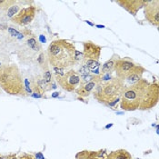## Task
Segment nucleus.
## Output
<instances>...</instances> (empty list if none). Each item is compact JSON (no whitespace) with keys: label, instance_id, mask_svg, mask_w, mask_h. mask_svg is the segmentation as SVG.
Segmentation results:
<instances>
[{"label":"nucleus","instance_id":"obj_19","mask_svg":"<svg viewBox=\"0 0 159 159\" xmlns=\"http://www.w3.org/2000/svg\"><path fill=\"white\" fill-rule=\"evenodd\" d=\"M78 75H80V76H85V75H89L90 74V69L86 66L85 65H82L80 67H79V69H78Z\"/></svg>","mask_w":159,"mask_h":159},{"label":"nucleus","instance_id":"obj_13","mask_svg":"<svg viewBox=\"0 0 159 159\" xmlns=\"http://www.w3.org/2000/svg\"><path fill=\"white\" fill-rule=\"evenodd\" d=\"M146 72V68L145 67H143L142 66H140V65H136L135 66V67L134 68V70H133V72L130 74L127 77H126V79H125V81L127 82V84L128 85H126V86H129V85H133V84H135L136 82H138L140 79H142L143 77V74Z\"/></svg>","mask_w":159,"mask_h":159},{"label":"nucleus","instance_id":"obj_16","mask_svg":"<svg viewBox=\"0 0 159 159\" xmlns=\"http://www.w3.org/2000/svg\"><path fill=\"white\" fill-rule=\"evenodd\" d=\"M25 2H21V1H16V3L11 6L7 10V12L5 13V18H9V19H11L13 18L16 15H17L18 13L20 12V10L23 8L22 7H23V4H24Z\"/></svg>","mask_w":159,"mask_h":159},{"label":"nucleus","instance_id":"obj_14","mask_svg":"<svg viewBox=\"0 0 159 159\" xmlns=\"http://www.w3.org/2000/svg\"><path fill=\"white\" fill-rule=\"evenodd\" d=\"M25 46L30 48L32 51L36 52V53H41V50H42V46L40 44V42L38 41L37 37H35V35L31 34L29 35L28 37L25 38Z\"/></svg>","mask_w":159,"mask_h":159},{"label":"nucleus","instance_id":"obj_26","mask_svg":"<svg viewBox=\"0 0 159 159\" xmlns=\"http://www.w3.org/2000/svg\"><path fill=\"white\" fill-rule=\"evenodd\" d=\"M0 159H7V156H2V155H0Z\"/></svg>","mask_w":159,"mask_h":159},{"label":"nucleus","instance_id":"obj_4","mask_svg":"<svg viewBox=\"0 0 159 159\" xmlns=\"http://www.w3.org/2000/svg\"><path fill=\"white\" fill-rule=\"evenodd\" d=\"M125 86L121 79L113 77L108 81L99 82L93 91V96L98 102L107 106L114 100L121 98Z\"/></svg>","mask_w":159,"mask_h":159},{"label":"nucleus","instance_id":"obj_27","mask_svg":"<svg viewBox=\"0 0 159 159\" xmlns=\"http://www.w3.org/2000/svg\"><path fill=\"white\" fill-rule=\"evenodd\" d=\"M96 26L98 28H105V25H96Z\"/></svg>","mask_w":159,"mask_h":159},{"label":"nucleus","instance_id":"obj_5","mask_svg":"<svg viewBox=\"0 0 159 159\" xmlns=\"http://www.w3.org/2000/svg\"><path fill=\"white\" fill-rule=\"evenodd\" d=\"M56 80L63 90L66 92H73L75 91L76 87L80 85L81 76L76 71L71 69L67 72H65L63 75L56 76Z\"/></svg>","mask_w":159,"mask_h":159},{"label":"nucleus","instance_id":"obj_2","mask_svg":"<svg viewBox=\"0 0 159 159\" xmlns=\"http://www.w3.org/2000/svg\"><path fill=\"white\" fill-rule=\"evenodd\" d=\"M0 88L11 96L26 97L24 79L17 65L9 63L0 66Z\"/></svg>","mask_w":159,"mask_h":159},{"label":"nucleus","instance_id":"obj_12","mask_svg":"<svg viewBox=\"0 0 159 159\" xmlns=\"http://www.w3.org/2000/svg\"><path fill=\"white\" fill-rule=\"evenodd\" d=\"M107 154L103 151H88L84 150L76 154L75 159H107Z\"/></svg>","mask_w":159,"mask_h":159},{"label":"nucleus","instance_id":"obj_20","mask_svg":"<svg viewBox=\"0 0 159 159\" xmlns=\"http://www.w3.org/2000/svg\"><path fill=\"white\" fill-rule=\"evenodd\" d=\"M75 63L80 60H83V53H80L79 51L75 50Z\"/></svg>","mask_w":159,"mask_h":159},{"label":"nucleus","instance_id":"obj_17","mask_svg":"<svg viewBox=\"0 0 159 159\" xmlns=\"http://www.w3.org/2000/svg\"><path fill=\"white\" fill-rule=\"evenodd\" d=\"M119 58V57L117 55H113V57H111L109 60L104 63L101 69H100V74H106L111 73L112 71H114V67H115V64L116 61Z\"/></svg>","mask_w":159,"mask_h":159},{"label":"nucleus","instance_id":"obj_18","mask_svg":"<svg viewBox=\"0 0 159 159\" xmlns=\"http://www.w3.org/2000/svg\"><path fill=\"white\" fill-rule=\"evenodd\" d=\"M84 62V65L87 66L90 70L92 69H95V68H98L100 67V63L98 61H95V60H91V59H88V60H85Z\"/></svg>","mask_w":159,"mask_h":159},{"label":"nucleus","instance_id":"obj_1","mask_svg":"<svg viewBox=\"0 0 159 159\" xmlns=\"http://www.w3.org/2000/svg\"><path fill=\"white\" fill-rule=\"evenodd\" d=\"M75 47L72 42L66 39H57L49 44L47 56L49 65L53 67L68 68L75 64Z\"/></svg>","mask_w":159,"mask_h":159},{"label":"nucleus","instance_id":"obj_29","mask_svg":"<svg viewBox=\"0 0 159 159\" xmlns=\"http://www.w3.org/2000/svg\"><path fill=\"white\" fill-rule=\"evenodd\" d=\"M0 39H1V35H0Z\"/></svg>","mask_w":159,"mask_h":159},{"label":"nucleus","instance_id":"obj_22","mask_svg":"<svg viewBox=\"0 0 159 159\" xmlns=\"http://www.w3.org/2000/svg\"><path fill=\"white\" fill-rule=\"evenodd\" d=\"M35 157L37 159H45V157H43V155H42L41 153H37V154H36Z\"/></svg>","mask_w":159,"mask_h":159},{"label":"nucleus","instance_id":"obj_24","mask_svg":"<svg viewBox=\"0 0 159 159\" xmlns=\"http://www.w3.org/2000/svg\"><path fill=\"white\" fill-rule=\"evenodd\" d=\"M3 18H5V16L4 14H2V12H0V22L3 21Z\"/></svg>","mask_w":159,"mask_h":159},{"label":"nucleus","instance_id":"obj_8","mask_svg":"<svg viewBox=\"0 0 159 159\" xmlns=\"http://www.w3.org/2000/svg\"><path fill=\"white\" fill-rule=\"evenodd\" d=\"M36 15H37V7L35 6H30L28 7L22 8L20 12L16 15L10 20L14 24L20 26H25L26 25L30 24L34 20Z\"/></svg>","mask_w":159,"mask_h":159},{"label":"nucleus","instance_id":"obj_28","mask_svg":"<svg viewBox=\"0 0 159 159\" xmlns=\"http://www.w3.org/2000/svg\"><path fill=\"white\" fill-rule=\"evenodd\" d=\"M111 126H113V124H110V125H106V128H109Z\"/></svg>","mask_w":159,"mask_h":159},{"label":"nucleus","instance_id":"obj_15","mask_svg":"<svg viewBox=\"0 0 159 159\" xmlns=\"http://www.w3.org/2000/svg\"><path fill=\"white\" fill-rule=\"evenodd\" d=\"M107 159H133L131 154L125 149H117L107 155Z\"/></svg>","mask_w":159,"mask_h":159},{"label":"nucleus","instance_id":"obj_11","mask_svg":"<svg viewBox=\"0 0 159 159\" xmlns=\"http://www.w3.org/2000/svg\"><path fill=\"white\" fill-rule=\"evenodd\" d=\"M99 82H101L100 75H97L92 81L86 83L85 85H80L78 88L75 89V92L79 96V98H87L90 94L93 93V91L95 90L96 86Z\"/></svg>","mask_w":159,"mask_h":159},{"label":"nucleus","instance_id":"obj_9","mask_svg":"<svg viewBox=\"0 0 159 159\" xmlns=\"http://www.w3.org/2000/svg\"><path fill=\"white\" fill-rule=\"evenodd\" d=\"M101 51L102 48L94 42L90 40L83 42V61L88 59L98 61L101 56Z\"/></svg>","mask_w":159,"mask_h":159},{"label":"nucleus","instance_id":"obj_21","mask_svg":"<svg viewBox=\"0 0 159 159\" xmlns=\"http://www.w3.org/2000/svg\"><path fill=\"white\" fill-rule=\"evenodd\" d=\"M19 159H37L34 156H32V155H29V154H23L21 157H20V158Z\"/></svg>","mask_w":159,"mask_h":159},{"label":"nucleus","instance_id":"obj_6","mask_svg":"<svg viewBox=\"0 0 159 159\" xmlns=\"http://www.w3.org/2000/svg\"><path fill=\"white\" fill-rule=\"evenodd\" d=\"M136 65L137 64L134 63L132 59H130L128 57L118 58L116 61L115 67H114V71L116 75V77L121 79L122 81L125 82L126 77L133 72Z\"/></svg>","mask_w":159,"mask_h":159},{"label":"nucleus","instance_id":"obj_7","mask_svg":"<svg viewBox=\"0 0 159 159\" xmlns=\"http://www.w3.org/2000/svg\"><path fill=\"white\" fill-rule=\"evenodd\" d=\"M145 17L148 23L159 26V0H147L144 6Z\"/></svg>","mask_w":159,"mask_h":159},{"label":"nucleus","instance_id":"obj_10","mask_svg":"<svg viewBox=\"0 0 159 159\" xmlns=\"http://www.w3.org/2000/svg\"><path fill=\"white\" fill-rule=\"evenodd\" d=\"M116 3L125 9L129 14L135 16L139 10L144 7L147 0H116Z\"/></svg>","mask_w":159,"mask_h":159},{"label":"nucleus","instance_id":"obj_3","mask_svg":"<svg viewBox=\"0 0 159 159\" xmlns=\"http://www.w3.org/2000/svg\"><path fill=\"white\" fill-rule=\"evenodd\" d=\"M150 82L142 78L133 85L125 86L120 98V107L124 111L140 110Z\"/></svg>","mask_w":159,"mask_h":159},{"label":"nucleus","instance_id":"obj_25","mask_svg":"<svg viewBox=\"0 0 159 159\" xmlns=\"http://www.w3.org/2000/svg\"><path fill=\"white\" fill-rule=\"evenodd\" d=\"M85 22H86V24L89 25H91V26H95V25L93 24V23H91V22H90V21H88V20H86Z\"/></svg>","mask_w":159,"mask_h":159},{"label":"nucleus","instance_id":"obj_23","mask_svg":"<svg viewBox=\"0 0 159 159\" xmlns=\"http://www.w3.org/2000/svg\"><path fill=\"white\" fill-rule=\"evenodd\" d=\"M58 96H59V93H58V92H55V93H53V94L51 95L52 98H57V97H58Z\"/></svg>","mask_w":159,"mask_h":159}]
</instances>
